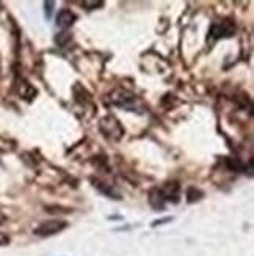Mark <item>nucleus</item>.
Returning <instances> with one entry per match:
<instances>
[{"label": "nucleus", "instance_id": "nucleus-1", "mask_svg": "<svg viewBox=\"0 0 254 256\" xmlns=\"http://www.w3.org/2000/svg\"><path fill=\"white\" fill-rule=\"evenodd\" d=\"M109 102L111 105H115V107H119V109H124V110H129V112H138L141 113L138 109H141V105L138 102L137 96L130 93V91H127L124 88H116L113 90L111 93L109 95Z\"/></svg>", "mask_w": 254, "mask_h": 256}, {"label": "nucleus", "instance_id": "nucleus-2", "mask_svg": "<svg viewBox=\"0 0 254 256\" xmlns=\"http://www.w3.org/2000/svg\"><path fill=\"white\" fill-rule=\"evenodd\" d=\"M236 33V24L229 19H223L218 20V22H214L209 30V37L207 41L214 42L217 39H223V38H231L232 35Z\"/></svg>", "mask_w": 254, "mask_h": 256}, {"label": "nucleus", "instance_id": "nucleus-3", "mask_svg": "<svg viewBox=\"0 0 254 256\" xmlns=\"http://www.w3.org/2000/svg\"><path fill=\"white\" fill-rule=\"evenodd\" d=\"M68 228V222L60 218H54V220H47V222H42L35 228V234L39 237H47V236H54V234H58L63 230Z\"/></svg>", "mask_w": 254, "mask_h": 256}, {"label": "nucleus", "instance_id": "nucleus-4", "mask_svg": "<svg viewBox=\"0 0 254 256\" xmlns=\"http://www.w3.org/2000/svg\"><path fill=\"white\" fill-rule=\"evenodd\" d=\"M160 190H162V194H163L165 201L179 203V200H181V186H179V182H176V181L166 182Z\"/></svg>", "mask_w": 254, "mask_h": 256}, {"label": "nucleus", "instance_id": "nucleus-5", "mask_svg": "<svg viewBox=\"0 0 254 256\" xmlns=\"http://www.w3.org/2000/svg\"><path fill=\"white\" fill-rule=\"evenodd\" d=\"M147 201H149L151 208L154 211H163L165 204H166L163 194H162V190L159 187H154L149 190V194H147Z\"/></svg>", "mask_w": 254, "mask_h": 256}, {"label": "nucleus", "instance_id": "nucleus-6", "mask_svg": "<svg viewBox=\"0 0 254 256\" xmlns=\"http://www.w3.org/2000/svg\"><path fill=\"white\" fill-rule=\"evenodd\" d=\"M75 20V14L68 10V8H63L58 11V14H56V27L60 28H68L74 24Z\"/></svg>", "mask_w": 254, "mask_h": 256}, {"label": "nucleus", "instance_id": "nucleus-7", "mask_svg": "<svg viewBox=\"0 0 254 256\" xmlns=\"http://www.w3.org/2000/svg\"><path fill=\"white\" fill-rule=\"evenodd\" d=\"M102 123L104 124H109V129H104L105 135H110V137H113L115 135V138H119V137H123V127L119 126V123L116 121V118H113V117H105L102 119Z\"/></svg>", "mask_w": 254, "mask_h": 256}, {"label": "nucleus", "instance_id": "nucleus-8", "mask_svg": "<svg viewBox=\"0 0 254 256\" xmlns=\"http://www.w3.org/2000/svg\"><path fill=\"white\" fill-rule=\"evenodd\" d=\"M201 197H202V192L196 190L195 187H190L187 190V200H188V203H193V201L201 200Z\"/></svg>", "mask_w": 254, "mask_h": 256}, {"label": "nucleus", "instance_id": "nucleus-9", "mask_svg": "<svg viewBox=\"0 0 254 256\" xmlns=\"http://www.w3.org/2000/svg\"><path fill=\"white\" fill-rule=\"evenodd\" d=\"M6 244H10V237L6 236V234L0 233V245H6Z\"/></svg>", "mask_w": 254, "mask_h": 256}, {"label": "nucleus", "instance_id": "nucleus-10", "mask_svg": "<svg viewBox=\"0 0 254 256\" xmlns=\"http://www.w3.org/2000/svg\"><path fill=\"white\" fill-rule=\"evenodd\" d=\"M102 5H104V2H83V6H93V8L94 6H102Z\"/></svg>", "mask_w": 254, "mask_h": 256}, {"label": "nucleus", "instance_id": "nucleus-11", "mask_svg": "<svg viewBox=\"0 0 254 256\" xmlns=\"http://www.w3.org/2000/svg\"><path fill=\"white\" fill-rule=\"evenodd\" d=\"M5 222H6V216H5V214H2V212H0V226H2Z\"/></svg>", "mask_w": 254, "mask_h": 256}]
</instances>
